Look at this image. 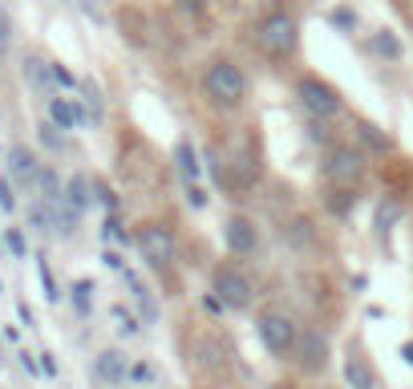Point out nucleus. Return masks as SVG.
<instances>
[{"instance_id": "obj_23", "label": "nucleus", "mask_w": 413, "mask_h": 389, "mask_svg": "<svg viewBox=\"0 0 413 389\" xmlns=\"http://www.w3.org/2000/svg\"><path fill=\"white\" fill-rule=\"evenodd\" d=\"M186 186V203L191 207H206V191L199 183H183Z\"/></svg>"}, {"instance_id": "obj_20", "label": "nucleus", "mask_w": 413, "mask_h": 389, "mask_svg": "<svg viewBox=\"0 0 413 389\" xmlns=\"http://www.w3.org/2000/svg\"><path fill=\"white\" fill-rule=\"evenodd\" d=\"M90 292H93L90 280H77V284H73V304H77V312H90Z\"/></svg>"}, {"instance_id": "obj_32", "label": "nucleus", "mask_w": 413, "mask_h": 389, "mask_svg": "<svg viewBox=\"0 0 413 389\" xmlns=\"http://www.w3.org/2000/svg\"><path fill=\"white\" fill-rule=\"evenodd\" d=\"M86 102H90V110L102 118V97H97V86H86Z\"/></svg>"}, {"instance_id": "obj_30", "label": "nucleus", "mask_w": 413, "mask_h": 389, "mask_svg": "<svg viewBox=\"0 0 413 389\" xmlns=\"http://www.w3.org/2000/svg\"><path fill=\"white\" fill-rule=\"evenodd\" d=\"M179 8H183V13H191V17H203L206 0H179Z\"/></svg>"}, {"instance_id": "obj_1", "label": "nucleus", "mask_w": 413, "mask_h": 389, "mask_svg": "<svg viewBox=\"0 0 413 389\" xmlns=\"http://www.w3.org/2000/svg\"><path fill=\"white\" fill-rule=\"evenodd\" d=\"M203 93L211 106H219V110H235V106H243V97H248V77H243V69L227 61V57H215L203 73Z\"/></svg>"}, {"instance_id": "obj_33", "label": "nucleus", "mask_w": 413, "mask_h": 389, "mask_svg": "<svg viewBox=\"0 0 413 389\" xmlns=\"http://www.w3.org/2000/svg\"><path fill=\"white\" fill-rule=\"evenodd\" d=\"M8 41H13V33H8V24L0 17V53H8Z\"/></svg>"}, {"instance_id": "obj_26", "label": "nucleus", "mask_w": 413, "mask_h": 389, "mask_svg": "<svg viewBox=\"0 0 413 389\" xmlns=\"http://www.w3.org/2000/svg\"><path fill=\"white\" fill-rule=\"evenodd\" d=\"M53 81H57V86H65V90H73V86H77V77H73L65 65H53Z\"/></svg>"}, {"instance_id": "obj_7", "label": "nucleus", "mask_w": 413, "mask_h": 389, "mask_svg": "<svg viewBox=\"0 0 413 389\" xmlns=\"http://www.w3.org/2000/svg\"><path fill=\"white\" fill-rule=\"evenodd\" d=\"M211 292L223 300L227 308H248L252 304V280L239 272V268H215V276H211Z\"/></svg>"}, {"instance_id": "obj_27", "label": "nucleus", "mask_w": 413, "mask_h": 389, "mask_svg": "<svg viewBox=\"0 0 413 389\" xmlns=\"http://www.w3.org/2000/svg\"><path fill=\"white\" fill-rule=\"evenodd\" d=\"M0 207H4V211H13V207H17V195H13L8 179H0Z\"/></svg>"}, {"instance_id": "obj_29", "label": "nucleus", "mask_w": 413, "mask_h": 389, "mask_svg": "<svg viewBox=\"0 0 413 389\" xmlns=\"http://www.w3.org/2000/svg\"><path fill=\"white\" fill-rule=\"evenodd\" d=\"M393 219H397V207H381V211H377V228H381V231H389V223H393Z\"/></svg>"}, {"instance_id": "obj_34", "label": "nucleus", "mask_w": 413, "mask_h": 389, "mask_svg": "<svg viewBox=\"0 0 413 389\" xmlns=\"http://www.w3.org/2000/svg\"><path fill=\"white\" fill-rule=\"evenodd\" d=\"M41 369H45L49 377H53V373H57V361H53V353H41Z\"/></svg>"}, {"instance_id": "obj_25", "label": "nucleus", "mask_w": 413, "mask_h": 389, "mask_svg": "<svg viewBox=\"0 0 413 389\" xmlns=\"http://www.w3.org/2000/svg\"><path fill=\"white\" fill-rule=\"evenodd\" d=\"M4 244H8V252L13 255H24V235L17 228H8V235H4Z\"/></svg>"}, {"instance_id": "obj_5", "label": "nucleus", "mask_w": 413, "mask_h": 389, "mask_svg": "<svg viewBox=\"0 0 413 389\" xmlns=\"http://www.w3.org/2000/svg\"><path fill=\"white\" fill-rule=\"evenodd\" d=\"M259 341L268 344L275 357H288V353H296L300 328H296V321H292L288 312L268 308V312H259Z\"/></svg>"}, {"instance_id": "obj_18", "label": "nucleus", "mask_w": 413, "mask_h": 389, "mask_svg": "<svg viewBox=\"0 0 413 389\" xmlns=\"http://www.w3.org/2000/svg\"><path fill=\"white\" fill-rule=\"evenodd\" d=\"M65 203L73 207V211H86V203H90V179H86V175H73L65 183Z\"/></svg>"}, {"instance_id": "obj_35", "label": "nucleus", "mask_w": 413, "mask_h": 389, "mask_svg": "<svg viewBox=\"0 0 413 389\" xmlns=\"http://www.w3.org/2000/svg\"><path fill=\"white\" fill-rule=\"evenodd\" d=\"M102 260H106L110 268H118V272H122V255H118V252H106V255H102Z\"/></svg>"}, {"instance_id": "obj_15", "label": "nucleus", "mask_w": 413, "mask_h": 389, "mask_svg": "<svg viewBox=\"0 0 413 389\" xmlns=\"http://www.w3.org/2000/svg\"><path fill=\"white\" fill-rule=\"evenodd\" d=\"M373 53H377V57H389V61H401L405 49H401V41H397L393 29H377V33H373Z\"/></svg>"}, {"instance_id": "obj_28", "label": "nucleus", "mask_w": 413, "mask_h": 389, "mask_svg": "<svg viewBox=\"0 0 413 389\" xmlns=\"http://www.w3.org/2000/svg\"><path fill=\"white\" fill-rule=\"evenodd\" d=\"M41 284H45V296L57 300V284H53V272H49V264L41 260Z\"/></svg>"}, {"instance_id": "obj_11", "label": "nucleus", "mask_w": 413, "mask_h": 389, "mask_svg": "<svg viewBox=\"0 0 413 389\" xmlns=\"http://www.w3.org/2000/svg\"><path fill=\"white\" fill-rule=\"evenodd\" d=\"M8 170H13V179H21V183H37V175H41L37 154L24 150V146H13V150H8Z\"/></svg>"}, {"instance_id": "obj_31", "label": "nucleus", "mask_w": 413, "mask_h": 389, "mask_svg": "<svg viewBox=\"0 0 413 389\" xmlns=\"http://www.w3.org/2000/svg\"><path fill=\"white\" fill-rule=\"evenodd\" d=\"M332 21L344 24V29H353V24H357V13H348V8H337V13H332Z\"/></svg>"}, {"instance_id": "obj_22", "label": "nucleus", "mask_w": 413, "mask_h": 389, "mask_svg": "<svg viewBox=\"0 0 413 389\" xmlns=\"http://www.w3.org/2000/svg\"><path fill=\"white\" fill-rule=\"evenodd\" d=\"M61 126H53V122H41V142L53 146V150H61V134H57Z\"/></svg>"}, {"instance_id": "obj_9", "label": "nucleus", "mask_w": 413, "mask_h": 389, "mask_svg": "<svg viewBox=\"0 0 413 389\" xmlns=\"http://www.w3.org/2000/svg\"><path fill=\"white\" fill-rule=\"evenodd\" d=\"M296 361L304 373H321V369L328 365V341H324V333H300Z\"/></svg>"}, {"instance_id": "obj_16", "label": "nucleus", "mask_w": 413, "mask_h": 389, "mask_svg": "<svg viewBox=\"0 0 413 389\" xmlns=\"http://www.w3.org/2000/svg\"><path fill=\"white\" fill-rule=\"evenodd\" d=\"M357 138H361L365 146H373L377 154H389L393 150V138L381 134V126H373V122H357Z\"/></svg>"}, {"instance_id": "obj_12", "label": "nucleus", "mask_w": 413, "mask_h": 389, "mask_svg": "<svg viewBox=\"0 0 413 389\" xmlns=\"http://www.w3.org/2000/svg\"><path fill=\"white\" fill-rule=\"evenodd\" d=\"M93 373H97V381L118 386V381H126V357H122L118 349H106V353L93 361Z\"/></svg>"}, {"instance_id": "obj_36", "label": "nucleus", "mask_w": 413, "mask_h": 389, "mask_svg": "<svg viewBox=\"0 0 413 389\" xmlns=\"http://www.w3.org/2000/svg\"><path fill=\"white\" fill-rule=\"evenodd\" d=\"M401 357H405V365L413 369V341H405V344H401Z\"/></svg>"}, {"instance_id": "obj_24", "label": "nucleus", "mask_w": 413, "mask_h": 389, "mask_svg": "<svg viewBox=\"0 0 413 389\" xmlns=\"http://www.w3.org/2000/svg\"><path fill=\"white\" fill-rule=\"evenodd\" d=\"M106 239H118V244H126V239H130V235H126V228H122V223H118L114 215H110V219H106Z\"/></svg>"}, {"instance_id": "obj_4", "label": "nucleus", "mask_w": 413, "mask_h": 389, "mask_svg": "<svg viewBox=\"0 0 413 389\" xmlns=\"http://www.w3.org/2000/svg\"><path fill=\"white\" fill-rule=\"evenodd\" d=\"M296 97H300V106L308 110L312 118H337L341 114V90L332 86V81H324V77H316V73H308V77H300V86H296Z\"/></svg>"}, {"instance_id": "obj_8", "label": "nucleus", "mask_w": 413, "mask_h": 389, "mask_svg": "<svg viewBox=\"0 0 413 389\" xmlns=\"http://www.w3.org/2000/svg\"><path fill=\"white\" fill-rule=\"evenodd\" d=\"M223 239H227V248L235 255H252L259 248V231H255V223L248 215H231L227 228H223Z\"/></svg>"}, {"instance_id": "obj_3", "label": "nucleus", "mask_w": 413, "mask_h": 389, "mask_svg": "<svg viewBox=\"0 0 413 389\" xmlns=\"http://www.w3.org/2000/svg\"><path fill=\"white\" fill-rule=\"evenodd\" d=\"M324 179L337 191H357L365 183V154L353 146H328L324 154Z\"/></svg>"}, {"instance_id": "obj_21", "label": "nucleus", "mask_w": 413, "mask_h": 389, "mask_svg": "<svg viewBox=\"0 0 413 389\" xmlns=\"http://www.w3.org/2000/svg\"><path fill=\"white\" fill-rule=\"evenodd\" d=\"M114 317H118V328H122L126 337H134V333H138V321L130 317V312H126V308H122V304L114 308Z\"/></svg>"}, {"instance_id": "obj_6", "label": "nucleus", "mask_w": 413, "mask_h": 389, "mask_svg": "<svg viewBox=\"0 0 413 389\" xmlns=\"http://www.w3.org/2000/svg\"><path fill=\"white\" fill-rule=\"evenodd\" d=\"M134 244L150 268H170V264H175V235H170V228L142 223V228L134 231Z\"/></svg>"}, {"instance_id": "obj_19", "label": "nucleus", "mask_w": 413, "mask_h": 389, "mask_svg": "<svg viewBox=\"0 0 413 389\" xmlns=\"http://www.w3.org/2000/svg\"><path fill=\"white\" fill-rule=\"evenodd\" d=\"M24 73H29V81H33V86H41V90L53 81V65L45 69V61H37V57H29V61H24Z\"/></svg>"}, {"instance_id": "obj_13", "label": "nucleus", "mask_w": 413, "mask_h": 389, "mask_svg": "<svg viewBox=\"0 0 413 389\" xmlns=\"http://www.w3.org/2000/svg\"><path fill=\"white\" fill-rule=\"evenodd\" d=\"M49 118H53V126H61V130H77L86 114L69 102V97H49Z\"/></svg>"}, {"instance_id": "obj_2", "label": "nucleus", "mask_w": 413, "mask_h": 389, "mask_svg": "<svg viewBox=\"0 0 413 389\" xmlns=\"http://www.w3.org/2000/svg\"><path fill=\"white\" fill-rule=\"evenodd\" d=\"M255 41H259V49L268 53V57H275V61H284V57H292L300 45V24L292 13H268L264 21L255 24Z\"/></svg>"}, {"instance_id": "obj_17", "label": "nucleus", "mask_w": 413, "mask_h": 389, "mask_svg": "<svg viewBox=\"0 0 413 389\" xmlns=\"http://www.w3.org/2000/svg\"><path fill=\"white\" fill-rule=\"evenodd\" d=\"M126 284H130V292H134L138 308H142V317H146V321H159V304L150 300V292H146V284H142V280H138L134 272H126Z\"/></svg>"}, {"instance_id": "obj_14", "label": "nucleus", "mask_w": 413, "mask_h": 389, "mask_svg": "<svg viewBox=\"0 0 413 389\" xmlns=\"http://www.w3.org/2000/svg\"><path fill=\"white\" fill-rule=\"evenodd\" d=\"M175 162H179L183 183H195V179H199V154H195L191 138H179V146H175Z\"/></svg>"}, {"instance_id": "obj_10", "label": "nucleus", "mask_w": 413, "mask_h": 389, "mask_svg": "<svg viewBox=\"0 0 413 389\" xmlns=\"http://www.w3.org/2000/svg\"><path fill=\"white\" fill-rule=\"evenodd\" d=\"M344 381L353 389H377V373L369 365L361 353H348V361H344Z\"/></svg>"}]
</instances>
